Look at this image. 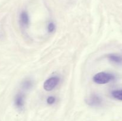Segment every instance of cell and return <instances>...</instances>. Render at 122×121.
I'll list each match as a JSON object with an SVG mask.
<instances>
[{"label":"cell","mask_w":122,"mask_h":121,"mask_svg":"<svg viewBox=\"0 0 122 121\" xmlns=\"http://www.w3.org/2000/svg\"><path fill=\"white\" fill-rule=\"evenodd\" d=\"M114 79V76L113 75L104 72L97 74L93 78L94 81L99 84H107Z\"/></svg>","instance_id":"1"},{"label":"cell","mask_w":122,"mask_h":121,"mask_svg":"<svg viewBox=\"0 0 122 121\" xmlns=\"http://www.w3.org/2000/svg\"><path fill=\"white\" fill-rule=\"evenodd\" d=\"M60 81V78L58 77H52L45 81L44 84V88L46 91H51L53 90Z\"/></svg>","instance_id":"2"},{"label":"cell","mask_w":122,"mask_h":121,"mask_svg":"<svg viewBox=\"0 0 122 121\" xmlns=\"http://www.w3.org/2000/svg\"><path fill=\"white\" fill-rule=\"evenodd\" d=\"M86 102L91 106H98L102 103V99L97 95H92L89 98H87Z\"/></svg>","instance_id":"3"},{"label":"cell","mask_w":122,"mask_h":121,"mask_svg":"<svg viewBox=\"0 0 122 121\" xmlns=\"http://www.w3.org/2000/svg\"><path fill=\"white\" fill-rule=\"evenodd\" d=\"M14 103L16 107L19 109H21L24 106V96L21 93L18 94L14 100Z\"/></svg>","instance_id":"4"},{"label":"cell","mask_w":122,"mask_h":121,"mask_svg":"<svg viewBox=\"0 0 122 121\" xmlns=\"http://www.w3.org/2000/svg\"><path fill=\"white\" fill-rule=\"evenodd\" d=\"M29 19L27 13L26 11H23L21 13L20 16V22L21 26L23 27H26L28 25Z\"/></svg>","instance_id":"5"},{"label":"cell","mask_w":122,"mask_h":121,"mask_svg":"<svg viewBox=\"0 0 122 121\" xmlns=\"http://www.w3.org/2000/svg\"><path fill=\"white\" fill-rule=\"evenodd\" d=\"M108 58L110 61L113 62L116 64H121L122 63V57L116 54H110Z\"/></svg>","instance_id":"6"},{"label":"cell","mask_w":122,"mask_h":121,"mask_svg":"<svg viewBox=\"0 0 122 121\" xmlns=\"http://www.w3.org/2000/svg\"><path fill=\"white\" fill-rule=\"evenodd\" d=\"M112 95L116 99L122 100V90L114 91L112 93Z\"/></svg>","instance_id":"7"},{"label":"cell","mask_w":122,"mask_h":121,"mask_svg":"<svg viewBox=\"0 0 122 121\" xmlns=\"http://www.w3.org/2000/svg\"><path fill=\"white\" fill-rule=\"evenodd\" d=\"M32 86V83L30 80H25L22 84V87L23 88L27 90L31 88Z\"/></svg>","instance_id":"8"},{"label":"cell","mask_w":122,"mask_h":121,"mask_svg":"<svg viewBox=\"0 0 122 121\" xmlns=\"http://www.w3.org/2000/svg\"><path fill=\"white\" fill-rule=\"evenodd\" d=\"M55 28H56V26H55V24L53 23H50L48 26V30L50 33L53 32L55 30Z\"/></svg>","instance_id":"9"},{"label":"cell","mask_w":122,"mask_h":121,"mask_svg":"<svg viewBox=\"0 0 122 121\" xmlns=\"http://www.w3.org/2000/svg\"><path fill=\"white\" fill-rule=\"evenodd\" d=\"M55 101H56V98L54 97H52V96H50L47 98V103L49 104H53Z\"/></svg>","instance_id":"10"}]
</instances>
